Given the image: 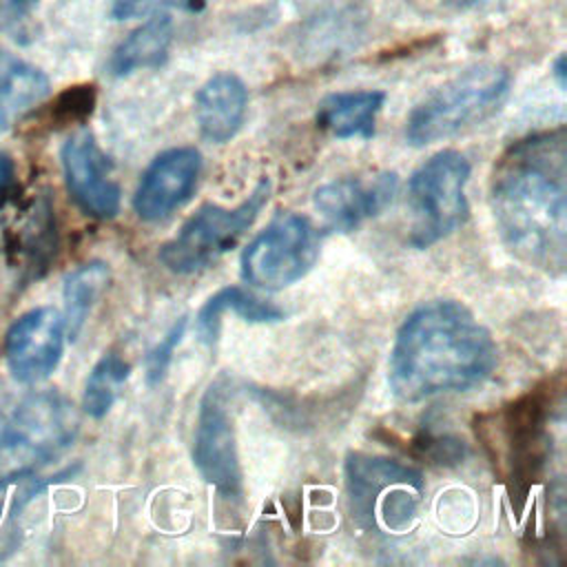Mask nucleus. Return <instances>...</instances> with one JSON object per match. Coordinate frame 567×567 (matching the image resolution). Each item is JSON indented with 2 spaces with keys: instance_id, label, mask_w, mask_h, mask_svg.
<instances>
[{
  "instance_id": "nucleus-12",
  "label": "nucleus",
  "mask_w": 567,
  "mask_h": 567,
  "mask_svg": "<svg viewBox=\"0 0 567 567\" xmlns=\"http://www.w3.org/2000/svg\"><path fill=\"white\" fill-rule=\"evenodd\" d=\"M202 171V155L193 146L159 153L142 173L133 208L144 221H159L188 202Z\"/></svg>"
},
{
  "instance_id": "nucleus-16",
  "label": "nucleus",
  "mask_w": 567,
  "mask_h": 567,
  "mask_svg": "<svg viewBox=\"0 0 567 567\" xmlns=\"http://www.w3.org/2000/svg\"><path fill=\"white\" fill-rule=\"evenodd\" d=\"M226 312H235L250 323H275L284 319L281 308L255 297L241 286H226L210 295L195 317V330L204 346H215Z\"/></svg>"
},
{
  "instance_id": "nucleus-14",
  "label": "nucleus",
  "mask_w": 567,
  "mask_h": 567,
  "mask_svg": "<svg viewBox=\"0 0 567 567\" xmlns=\"http://www.w3.org/2000/svg\"><path fill=\"white\" fill-rule=\"evenodd\" d=\"M248 91L241 78L221 71L208 78L195 97V117L199 133L215 144L233 140L246 117Z\"/></svg>"
},
{
  "instance_id": "nucleus-3",
  "label": "nucleus",
  "mask_w": 567,
  "mask_h": 567,
  "mask_svg": "<svg viewBox=\"0 0 567 567\" xmlns=\"http://www.w3.org/2000/svg\"><path fill=\"white\" fill-rule=\"evenodd\" d=\"M512 78L503 66L476 64L432 91L405 122V140L425 146L458 135L492 117L509 93Z\"/></svg>"
},
{
  "instance_id": "nucleus-23",
  "label": "nucleus",
  "mask_w": 567,
  "mask_h": 567,
  "mask_svg": "<svg viewBox=\"0 0 567 567\" xmlns=\"http://www.w3.org/2000/svg\"><path fill=\"white\" fill-rule=\"evenodd\" d=\"M11 182H13V162H11V157L0 148V206L4 204V199H7V195H9Z\"/></svg>"
},
{
  "instance_id": "nucleus-11",
  "label": "nucleus",
  "mask_w": 567,
  "mask_h": 567,
  "mask_svg": "<svg viewBox=\"0 0 567 567\" xmlns=\"http://www.w3.org/2000/svg\"><path fill=\"white\" fill-rule=\"evenodd\" d=\"M64 319L51 308H33L18 317L7 330L4 354L16 381L38 383L60 363L64 350Z\"/></svg>"
},
{
  "instance_id": "nucleus-19",
  "label": "nucleus",
  "mask_w": 567,
  "mask_h": 567,
  "mask_svg": "<svg viewBox=\"0 0 567 567\" xmlns=\"http://www.w3.org/2000/svg\"><path fill=\"white\" fill-rule=\"evenodd\" d=\"M111 270L104 261H89L78 266L66 279H64V328L69 337H78L82 330L86 317L91 315L95 301L104 292L109 284Z\"/></svg>"
},
{
  "instance_id": "nucleus-7",
  "label": "nucleus",
  "mask_w": 567,
  "mask_h": 567,
  "mask_svg": "<svg viewBox=\"0 0 567 567\" xmlns=\"http://www.w3.org/2000/svg\"><path fill=\"white\" fill-rule=\"evenodd\" d=\"M270 197V179L264 177L237 206L204 204L182 230L159 248V261L175 275H193L217 261L252 226Z\"/></svg>"
},
{
  "instance_id": "nucleus-18",
  "label": "nucleus",
  "mask_w": 567,
  "mask_h": 567,
  "mask_svg": "<svg viewBox=\"0 0 567 567\" xmlns=\"http://www.w3.org/2000/svg\"><path fill=\"white\" fill-rule=\"evenodd\" d=\"M49 95V78L33 64L0 51V128L11 126Z\"/></svg>"
},
{
  "instance_id": "nucleus-9",
  "label": "nucleus",
  "mask_w": 567,
  "mask_h": 567,
  "mask_svg": "<svg viewBox=\"0 0 567 567\" xmlns=\"http://www.w3.org/2000/svg\"><path fill=\"white\" fill-rule=\"evenodd\" d=\"M193 463L202 478L224 498H241L244 483L230 410V381L226 377L215 379L199 401Z\"/></svg>"
},
{
  "instance_id": "nucleus-22",
  "label": "nucleus",
  "mask_w": 567,
  "mask_h": 567,
  "mask_svg": "<svg viewBox=\"0 0 567 567\" xmlns=\"http://www.w3.org/2000/svg\"><path fill=\"white\" fill-rule=\"evenodd\" d=\"M202 9H204V0H115L111 16L115 20H126V18L159 16L168 11L197 13Z\"/></svg>"
},
{
  "instance_id": "nucleus-25",
  "label": "nucleus",
  "mask_w": 567,
  "mask_h": 567,
  "mask_svg": "<svg viewBox=\"0 0 567 567\" xmlns=\"http://www.w3.org/2000/svg\"><path fill=\"white\" fill-rule=\"evenodd\" d=\"M443 4H447V7H452V9H470V7H474L476 2H481V0H441Z\"/></svg>"
},
{
  "instance_id": "nucleus-17",
  "label": "nucleus",
  "mask_w": 567,
  "mask_h": 567,
  "mask_svg": "<svg viewBox=\"0 0 567 567\" xmlns=\"http://www.w3.org/2000/svg\"><path fill=\"white\" fill-rule=\"evenodd\" d=\"M173 42V20L168 13L151 16L148 22L137 27L120 47L113 51L109 71L117 78L140 69H157L166 62Z\"/></svg>"
},
{
  "instance_id": "nucleus-15",
  "label": "nucleus",
  "mask_w": 567,
  "mask_h": 567,
  "mask_svg": "<svg viewBox=\"0 0 567 567\" xmlns=\"http://www.w3.org/2000/svg\"><path fill=\"white\" fill-rule=\"evenodd\" d=\"M383 102L385 93L379 89L330 93L319 102L317 126L337 140H370Z\"/></svg>"
},
{
  "instance_id": "nucleus-24",
  "label": "nucleus",
  "mask_w": 567,
  "mask_h": 567,
  "mask_svg": "<svg viewBox=\"0 0 567 567\" xmlns=\"http://www.w3.org/2000/svg\"><path fill=\"white\" fill-rule=\"evenodd\" d=\"M567 64H565V55L560 53L558 58H556V62H554V78H556V82H558V86L560 89H565V84H567Z\"/></svg>"
},
{
  "instance_id": "nucleus-21",
  "label": "nucleus",
  "mask_w": 567,
  "mask_h": 567,
  "mask_svg": "<svg viewBox=\"0 0 567 567\" xmlns=\"http://www.w3.org/2000/svg\"><path fill=\"white\" fill-rule=\"evenodd\" d=\"M186 326H188V317L182 315L179 319L173 321V326L166 330V334L146 354V381H148V385H157L164 379V374H166V370L173 361V352H175V348L179 346V341L186 332Z\"/></svg>"
},
{
  "instance_id": "nucleus-8",
  "label": "nucleus",
  "mask_w": 567,
  "mask_h": 567,
  "mask_svg": "<svg viewBox=\"0 0 567 567\" xmlns=\"http://www.w3.org/2000/svg\"><path fill=\"white\" fill-rule=\"evenodd\" d=\"M319 233L297 213H279L241 252V279L261 290H281L315 266Z\"/></svg>"
},
{
  "instance_id": "nucleus-2",
  "label": "nucleus",
  "mask_w": 567,
  "mask_h": 567,
  "mask_svg": "<svg viewBox=\"0 0 567 567\" xmlns=\"http://www.w3.org/2000/svg\"><path fill=\"white\" fill-rule=\"evenodd\" d=\"M494 365L496 343L472 310L454 299H432L399 326L388 381L412 403L481 385Z\"/></svg>"
},
{
  "instance_id": "nucleus-6",
  "label": "nucleus",
  "mask_w": 567,
  "mask_h": 567,
  "mask_svg": "<svg viewBox=\"0 0 567 567\" xmlns=\"http://www.w3.org/2000/svg\"><path fill=\"white\" fill-rule=\"evenodd\" d=\"M467 179L470 162L454 148L434 153L412 173L408 182L412 213L408 241L414 248H430L465 224L470 215L465 197Z\"/></svg>"
},
{
  "instance_id": "nucleus-1",
  "label": "nucleus",
  "mask_w": 567,
  "mask_h": 567,
  "mask_svg": "<svg viewBox=\"0 0 567 567\" xmlns=\"http://www.w3.org/2000/svg\"><path fill=\"white\" fill-rule=\"evenodd\" d=\"M492 210L507 250L523 264L560 277L567 264L565 128L518 140L498 162Z\"/></svg>"
},
{
  "instance_id": "nucleus-13",
  "label": "nucleus",
  "mask_w": 567,
  "mask_h": 567,
  "mask_svg": "<svg viewBox=\"0 0 567 567\" xmlns=\"http://www.w3.org/2000/svg\"><path fill=\"white\" fill-rule=\"evenodd\" d=\"M396 173H379L372 179L341 177L319 186L312 195L317 213L326 219L328 228L350 233L365 219L385 210L396 195Z\"/></svg>"
},
{
  "instance_id": "nucleus-10",
  "label": "nucleus",
  "mask_w": 567,
  "mask_h": 567,
  "mask_svg": "<svg viewBox=\"0 0 567 567\" xmlns=\"http://www.w3.org/2000/svg\"><path fill=\"white\" fill-rule=\"evenodd\" d=\"M62 171L73 202L91 217L111 219L120 213L122 190L113 164L89 131L73 133L62 146Z\"/></svg>"
},
{
  "instance_id": "nucleus-20",
  "label": "nucleus",
  "mask_w": 567,
  "mask_h": 567,
  "mask_svg": "<svg viewBox=\"0 0 567 567\" xmlns=\"http://www.w3.org/2000/svg\"><path fill=\"white\" fill-rule=\"evenodd\" d=\"M131 374V365L115 352L104 354L91 370L86 383H84V396L82 408L89 416L102 419L113 408L117 390L124 385V381Z\"/></svg>"
},
{
  "instance_id": "nucleus-4",
  "label": "nucleus",
  "mask_w": 567,
  "mask_h": 567,
  "mask_svg": "<svg viewBox=\"0 0 567 567\" xmlns=\"http://www.w3.org/2000/svg\"><path fill=\"white\" fill-rule=\"evenodd\" d=\"M346 487L359 523L405 532L416 518L425 483L419 470L394 458L352 452L346 458Z\"/></svg>"
},
{
  "instance_id": "nucleus-5",
  "label": "nucleus",
  "mask_w": 567,
  "mask_h": 567,
  "mask_svg": "<svg viewBox=\"0 0 567 567\" xmlns=\"http://www.w3.org/2000/svg\"><path fill=\"white\" fill-rule=\"evenodd\" d=\"M78 434V414L58 392L24 399L0 430V481L24 476L62 454Z\"/></svg>"
}]
</instances>
